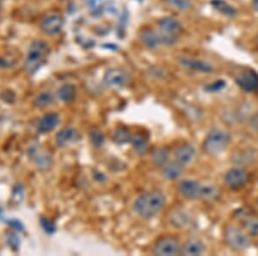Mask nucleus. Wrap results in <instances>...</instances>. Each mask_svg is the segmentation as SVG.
I'll return each instance as SVG.
<instances>
[{"mask_svg":"<svg viewBox=\"0 0 258 256\" xmlns=\"http://www.w3.org/2000/svg\"><path fill=\"white\" fill-rule=\"evenodd\" d=\"M166 203V197L160 191H147L136 199L134 204L135 212L139 217L150 219L158 215Z\"/></svg>","mask_w":258,"mask_h":256,"instance_id":"1","label":"nucleus"},{"mask_svg":"<svg viewBox=\"0 0 258 256\" xmlns=\"http://www.w3.org/2000/svg\"><path fill=\"white\" fill-rule=\"evenodd\" d=\"M231 141V135L225 130L214 127L203 141V151L209 156H219L226 150Z\"/></svg>","mask_w":258,"mask_h":256,"instance_id":"2","label":"nucleus"},{"mask_svg":"<svg viewBox=\"0 0 258 256\" xmlns=\"http://www.w3.org/2000/svg\"><path fill=\"white\" fill-rule=\"evenodd\" d=\"M224 238L229 248L236 253H242L250 246L246 233L234 225H228L224 231Z\"/></svg>","mask_w":258,"mask_h":256,"instance_id":"3","label":"nucleus"},{"mask_svg":"<svg viewBox=\"0 0 258 256\" xmlns=\"http://www.w3.org/2000/svg\"><path fill=\"white\" fill-rule=\"evenodd\" d=\"M47 54V46L44 41H35L32 42L24 62V70L29 74H35L41 68Z\"/></svg>","mask_w":258,"mask_h":256,"instance_id":"4","label":"nucleus"},{"mask_svg":"<svg viewBox=\"0 0 258 256\" xmlns=\"http://www.w3.org/2000/svg\"><path fill=\"white\" fill-rule=\"evenodd\" d=\"M159 29L161 41L166 45L175 44L178 41L179 36L182 31L181 23L172 17H166L160 19Z\"/></svg>","mask_w":258,"mask_h":256,"instance_id":"5","label":"nucleus"},{"mask_svg":"<svg viewBox=\"0 0 258 256\" xmlns=\"http://www.w3.org/2000/svg\"><path fill=\"white\" fill-rule=\"evenodd\" d=\"M249 180V175L244 168H234L225 174L224 181L229 188L238 191L246 186Z\"/></svg>","mask_w":258,"mask_h":256,"instance_id":"6","label":"nucleus"},{"mask_svg":"<svg viewBox=\"0 0 258 256\" xmlns=\"http://www.w3.org/2000/svg\"><path fill=\"white\" fill-rule=\"evenodd\" d=\"M177 190L182 197L188 200H197L203 199L205 186L197 180H184L179 183Z\"/></svg>","mask_w":258,"mask_h":256,"instance_id":"7","label":"nucleus"},{"mask_svg":"<svg viewBox=\"0 0 258 256\" xmlns=\"http://www.w3.org/2000/svg\"><path fill=\"white\" fill-rule=\"evenodd\" d=\"M181 253V246L177 239L165 236L158 240L153 247V253L158 256H174Z\"/></svg>","mask_w":258,"mask_h":256,"instance_id":"8","label":"nucleus"},{"mask_svg":"<svg viewBox=\"0 0 258 256\" xmlns=\"http://www.w3.org/2000/svg\"><path fill=\"white\" fill-rule=\"evenodd\" d=\"M130 81V75L126 71L120 68H112L106 72L103 82L110 88H121Z\"/></svg>","mask_w":258,"mask_h":256,"instance_id":"9","label":"nucleus"},{"mask_svg":"<svg viewBox=\"0 0 258 256\" xmlns=\"http://www.w3.org/2000/svg\"><path fill=\"white\" fill-rule=\"evenodd\" d=\"M236 84L246 92L258 91V73L253 69H247L238 77Z\"/></svg>","mask_w":258,"mask_h":256,"instance_id":"10","label":"nucleus"},{"mask_svg":"<svg viewBox=\"0 0 258 256\" xmlns=\"http://www.w3.org/2000/svg\"><path fill=\"white\" fill-rule=\"evenodd\" d=\"M64 25V18L58 14H51L43 18L41 30L48 35H58Z\"/></svg>","mask_w":258,"mask_h":256,"instance_id":"11","label":"nucleus"},{"mask_svg":"<svg viewBox=\"0 0 258 256\" xmlns=\"http://www.w3.org/2000/svg\"><path fill=\"white\" fill-rule=\"evenodd\" d=\"M178 62L181 65L189 70L199 72L203 74H209L214 72V67L209 63L203 60L190 58V57H181L179 58Z\"/></svg>","mask_w":258,"mask_h":256,"instance_id":"12","label":"nucleus"},{"mask_svg":"<svg viewBox=\"0 0 258 256\" xmlns=\"http://www.w3.org/2000/svg\"><path fill=\"white\" fill-rule=\"evenodd\" d=\"M80 140V135L74 128H64L57 133L55 141L59 147H66Z\"/></svg>","mask_w":258,"mask_h":256,"instance_id":"13","label":"nucleus"},{"mask_svg":"<svg viewBox=\"0 0 258 256\" xmlns=\"http://www.w3.org/2000/svg\"><path fill=\"white\" fill-rule=\"evenodd\" d=\"M59 124V117L56 113H47L42 117L37 125V131L39 134H47L55 130Z\"/></svg>","mask_w":258,"mask_h":256,"instance_id":"14","label":"nucleus"},{"mask_svg":"<svg viewBox=\"0 0 258 256\" xmlns=\"http://www.w3.org/2000/svg\"><path fill=\"white\" fill-rule=\"evenodd\" d=\"M206 250L203 241L198 239H190L181 247V254L186 256L202 255Z\"/></svg>","mask_w":258,"mask_h":256,"instance_id":"15","label":"nucleus"},{"mask_svg":"<svg viewBox=\"0 0 258 256\" xmlns=\"http://www.w3.org/2000/svg\"><path fill=\"white\" fill-rule=\"evenodd\" d=\"M163 176L168 180H176L182 176L184 171V166L178 162H168L163 167Z\"/></svg>","mask_w":258,"mask_h":256,"instance_id":"16","label":"nucleus"},{"mask_svg":"<svg viewBox=\"0 0 258 256\" xmlns=\"http://www.w3.org/2000/svg\"><path fill=\"white\" fill-rule=\"evenodd\" d=\"M197 155V150L190 144L182 145L176 152V161L182 166H187L193 162Z\"/></svg>","mask_w":258,"mask_h":256,"instance_id":"17","label":"nucleus"},{"mask_svg":"<svg viewBox=\"0 0 258 256\" xmlns=\"http://www.w3.org/2000/svg\"><path fill=\"white\" fill-rule=\"evenodd\" d=\"M140 38L143 44L149 49H156L162 43L160 36L152 29L142 30L140 35Z\"/></svg>","mask_w":258,"mask_h":256,"instance_id":"18","label":"nucleus"},{"mask_svg":"<svg viewBox=\"0 0 258 256\" xmlns=\"http://www.w3.org/2000/svg\"><path fill=\"white\" fill-rule=\"evenodd\" d=\"M211 5L217 12L228 18H234L238 14V11L234 6L225 0H212Z\"/></svg>","mask_w":258,"mask_h":256,"instance_id":"19","label":"nucleus"},{"mask_svg":"<svg viewBox=\"0 0 258 256\" xmlns=\"http://www.w3.org/2000/svg\"><path fill=\"white\" fill-rule=\"evenodd\" d=\"M243 224V230H245L249 236H258V218L253 216L244 215L241 218Z\"/></svg>","mask_w":258,"mask_h":256,"instance_id":"20","label":"nucleus"},{"mask_svg":"<svg viewBox=\"0 0 258 256\" xmlns=\"http://www.w3.org/2000/svg\"><path fill=\"white\" fill-rule=\"evenodd\" d=\"M129 142L132 144L134 149L138 155L142 156L147 152V147H148V141L143 135L136 134L135 136H131Z\"/></svg>","mask_w":258,"mask_h":256,"instance_id":"21","label":"nucleus"},{"mask_svg":"<svg viewBox=\"0 0 258 256\" xmlns=\"http://www.w3.org/2000/svg\"><path fill=\"white\" fill-rule=\"evenodd\" d=\"M256 159V153L254 149H243V150L238 151V153H236L233 156V162L237 164H248L254 162V160Z\"/></svg>","mask_w":258,"mask_h":256,"instance_id":"22","label":"nucleus"},{"mask_svg":"<svg viewBox=\"0 0 258 256\" xmlns=\"http://www.w3.org/2000/svg\"><path fill=\"white\" fill-rule=\"evenodd\" d=\"M76 96V87L72 84L62 85L58 91V97L64 103L72 102Z\"/></svg>","mask_w":258,"mask_h":256,"instance_id":"23","label":"nucleus"},{"mask_svg":"<svg viewBox=\"0 0 258 256\" xmlns=\"http://www.w3.org/2000/svg\"><path fill=\"white\" fill-rule=\"evenodd\" d=\"M131 135L129 133L128 130L126 129V127H120L119 129L116 130L114 132V141L117 144H125L126 142L130 141L131 139Z\"/></svg>","mask_w":258,"mask_h":256,"instance_id":"24","label":"nucleus"},{"mask_svg":"<svg viewBox=\"0 0 258 256\" xmlns=\"http://www.w3.org/2000/svg\"><path fill=\"white\" fill-rule=\"evenodd\" d=\"M169 158V152L166 148L156 149L153 153V162L158 167H163L167 163Z\"/></svg>","mask_w":258,"mask_h":256,"instance_id":"25","label":"nucleus"},{"mask_svg":"<svg viewBox=\"0 0 258 256\" xmlns=\"http://www.w3.org/2000/svg\"><path fill=\"white\" fill-rule=\"evenodd\" d=\"M168 6H170L173 9L186 12L192 7L190 0H164Z\"/></svg>","mask_w":258,"mask_h":256,"instance_id":"26","label":"nucleus"},{"mask_svg":"<svg viewBox=\"0 0 258 256\" xmlns=\"http://www.w3.org/2000/svg\"><path fill=\"white\" fill-rule=\"evenodd\" d=\"M53 102V95L49 92H43L38 95L35 99V106L39 108H44L50 106Z\"/></svg>","mask_w":258,"mask_h":256,"instance_id":"27","label":"nucleus"},{"mask_svg":"<svg viewBox=\"0 0 258 256\" xmlns=\"http://www.w3.org/2000/svg\"><path fill=\"white\" fill-rule=\"evenodd\" d=\"M33 159L35 160V162H36V164L39 167H47L49 166L50 158H48L47 156H45L43 153L39 152L38 149L36 148H33Z\"/></svg>","mask_w":258,"mask_h":256,"instance_id":"28","label":"nucleus"},{"mask_svg":"<svg viewBox=\"0 0 258 256\" xmlns=\"http://www.w3.org/2000/svg\"><path fill=\"white\" fill-rule=\"evenodd\" d=\"M226 86V81L220 80L206 85L204 89H205V91H209V92H218V91H222Z\"/></svg>","mask_w":258,"mask_h":256,"instance_id":"29","label":"nucleus"},{"mask_svg":"<svg viewBox=\"0 0 258 256\" xmlns=\"http://www.w3.org/2000/svg\"><path fill=\"white\" fill-rule=\"evenodd\" d=\"M40 224L45 232L47 233L48 235H53L55 233L56 228L54 224L52 222L48 220L46 218H41L40 219Z\"/></svg>","mask_w":258,"mask_h":256,"instance_id":"30","label":"nucleus"},{"mask_svg":"<svg viewBox=\"0 0 258 256\" xmlns=\"http://www.w3.org/2000/svg\"><path fill=\"white\" fill-rule=\"evenodd\" d=\"M90 136H91V141H92L94 146H96V147L103 146V143H104V138H103V136L101 133L93 130V131L90 133Z\"/></svg>","mask_w":258,"mask_h":256,"instance_id":"31","label":"nucleus"},{"mask_svg":"<svg viewBox=\"0 0 258 256\" xmlns=\"http://www.w3.org/2000/svg\"><path fill=\"white\" fill-rule=\"evenodd\" d=\"M7 241H8V243H9L10 246L13 248V249H18V247H19V238H18V236H16L15 234H13V233H11L7 236Z\"/></svg>","mask_w":258,"mask_h":256,"instance_id":"32","label":"nucleus"},{"mask_svg":"<svg viewBox=\"0 0 258 256\" xmlns=\"http://www.w3.org/2000/svg\"><path fill=\"white\" fill-rule=\"evenodd\" d=\"M6 223L9 224L10 226L13 228L14 230H17V231H22V230H24V225L19 220L11 219V220H7Z\"/></svg>","mask_w":258,"mask_h":256,"instance_id":"33","label":"nucleus"},{"mask_svg":"<svg viewBox=\"0 0 258 256\" xmlns=\"http://www.w3.org/2000/svg\"><path fill=\"white\" fill-rule=\"evenodd\" d=\"M102 4H101V0H90L89 1V7L90 9L92 10L93 12H99L102 10Z\"/></svg>","mask_w":258,"mask_h":256,"instance_id":"34","label":"nucleus"},{"mask_svg":"<svg viewBox=\"0 0 258 256\" xmlns=\"http://www.w3.org/2000/svg\"><path fill=\"white\" fill-rule=\"evenodd\" d=\"M249 126L251 127V129L255 132L258 133V113L255 116H253L249 121Z\"/></svg>","mask_w":258,"mask_h":256,"instance_id":"35","label":"nucleus"},{"mask_svg":"<svg viewBox=\"0 0 258 256\" xmlns=\"http://www.w3.org/2000/svg\"><path fill=\"white\" fill-rule=\"evenodd\" d=\"M4 94H5V97L2 96V98H3L5 102H7V103H13L14 102L15 96L13 94V92H12V91H5Z\"/></svg>","mask_w":258,"mask_h":256,"instance_id":"36","label":"nucleus"},{"mask_svg":"<svg viewBox=\"0 0 258 256\" xmlns=\"http://www.w3.org/2000/svg\"><path fill=\"white\" fill-rule=\"evenodd\" d=\"M252 6L254 10L258 12V0H252Z\"/></svg>","mask_w":258,"mask_h":256,"instance_id":"37","label":"nucleus"},{"mask_svg":"<svg viewBox=\"0 0 258 256\" xmlns=\"http://www.w3.org/2000/svg\"><path fill=\"white\" fill-rule=\"evenodd\" d=\"M257 41H258V36H257Z\"/></svg>","mask_w":258,"mask_h":256,"instance_id":"38","label":"nucleus"}]
</instances>
